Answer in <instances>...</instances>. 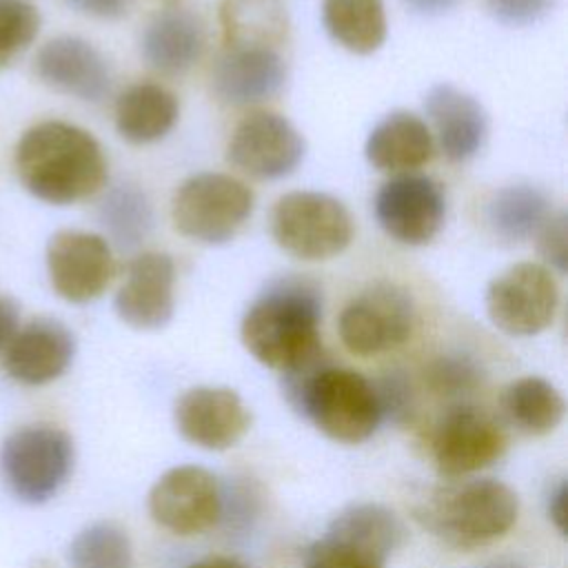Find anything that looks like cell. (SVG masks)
Listing matches in <instances>:
<instances>
[{"instance_id": "cell-1", "label": "cell", "mask_w": 568, "mask_h": 568, "mask_svg": "<svg viewBox=\"0 0 568 568\" xmlns=\"http://www.w3.org/2000/svg\"><path fill=\"white\" fill-rule=\"evenodd\" d=\"M322 288L315 280L288 273L271 280L246 308L240 337L266 368L291 373L322 355Z\"/></svg>"}, {"instance_id": "cell-2", "label": "cell", "mask_w": 568, "mask_h": 568, "mask_svg": "<svg viewBox=\"0 0 568 568\" xmlns=\"http://www.w3.org/2000/svg\"><path fill=\"white\" fill-rule=\"evenodd\" d=\"M13 162L22 186L55 206L87 200L106 182V158L100 142L87 129L62 120L27 129L18 140Z\"/></svg>"}, {"instance_id": "cell-3", "label": "cell", "mask_w": 568, "mask_h": 568, "mask_svg": "<svg viewBox=\"0 0 568 568\" xmlns=\"http://www.w3.org/2000/svg\"><path fill=\"white\" fill-rule=\"evenodd\" d=\"M291 406L337 444L366 442L382 422L375 384L353 368L333 366L324 355L284 373Z\"/></svg>"}, {"instance_id": "cell-4", "label": "cell", "mask_w": 568, "mask_h": 568, "mask_svg": "<svg viewBox=\"0 0 568 568\" xmlns=\"http://www.w3.org/2000/svg\"><path fill=\"white\" fill-rule=\"evenodd\" d=\"M415 517L446 546L475 550L508 535L519 517V497L499 479H468L433 490Z\"/></svg>"}, {"instance_id": "cell-5", "label": "cell", "mask_w": 568, "mask_h": 568, "mask_svg": "<svg viewBox=\"0 0 568 568\" xmlns=\"http://www.w3.org/2000/svg\"><path fill=\"white\" fill-rule=\"evenodd\" d=\"M255 206L253 191L237 178L202 171L186 178L173 193V229L191 242L220 246L231 242L248 222Z\"/></svg>"}, {"instance_id": "cell-6", "label": "cell", "mask_w": 568, "mask_h": 568, "mask_svg": "<svg viewBox=\"0 0 568 568\" xmlns=\"http://www.w3.org/2000/svg\"><path fill=\"white\" fill-rule=\"evenodd\" d=\"M75 448L64 428L29 424L13 430L0 446V473L7 488L24 504L53 499L73 473Z\"/></svg>"}, {"instance_id": "cell-7", "label": "cell", "mask_w": 568, "mask_h": 568, "mask_svg": "<svg viewBox=\"0 0 568 568\" xmlns=\"http://www.w3.org/2000/svg\"><path fill=\"white\" fill-rule=\"evenodd\" d=\"M355 224L342 200L322 191H291L271 211L275 244L304 262H324L348 248Z\"/></svg>"}, {"instance_id": "cell-8", "label": "cell", "mask_w": 568, "mask_h": 568, "mask_svg": "<svg viewBox=\"0 0 568 568\" xmlns=\"http://www.w3.org/2000/svg\"><path fill=\"white\" fill-rule=\"evenodd\" d=\"M417 326L413 293L390 280H375L353 295L339 317L337 333L348 353L375 357L406 344Z\"/></svg>"}, {"instance_id": "cell-9", "label": "cell", "mask_w": 568, "mask_h": 568, "mask_svg": "<svg viewBox=\"0 0 568 568\" xmlns=\"http://www.w3.org/2000/svg\"><path fill=\"white\" fill-rule=\"evenodd\" d=\"M559 306V284L539 262H517L488 282L486 313L495 328L513 337L546 331Z\"/></svg>"}, {"instance_id": "cell-10", "label": "cell", "mask_w": 568, "mask_h": 568, "mask_svg": "<svg viewBox=\"0 0 568 568\" xmlns=\"http://www.w3.org/2000/svg\"><path fill=\"white\" fill-rule=\"evenodd\" d=\"M508 448L504 426L475 406L444 413L430 435V457L442 477L457 479L488 468Z\"/></svg>"}, {"instance_id": "cell-11", "label": "cell", "mask_w": 568, "mask_h": 568, "mask_svg": "<svg viewBox=\"0 0 568 568\" xmlns=\"http://www.w3.org/2000/svg\"><path fill=\"white\" fill-rule=\"evenodd\" d=\"M146 508L160 528L180 537H193L217 524L222 490L206 468L184 464L158 477L149 490Z\"/></svg>"}, {"instance_id": "cell-12", "label": "cell", "mask_w": 568, "mask_h": 568, "mask_svg": "<svg viewBox=\"0 0 568 568\" xmlns=\"http://www.w3.org/2000/svg\"><path fill=\"white\" fill-rule=\"evenodd\" d=\"M373 211L388 237L406 246H424L444 226L446 195L433 178L402 173L377 189Z\"/></svg>"}, {"instance_id": "cell-13", "label": "cell", "mask_w": 568, "mask_h": 568, "mask_svg": "<svg viewBox=\"0 0 568 568\" xmlns=\"http://www.w3.org/2000/svg\"><path fill=\"white\" fill-rule=\"evenodd\" d=\"M306 155L302 133L280 113L251 111L244 115L226 144V160L255 180L291 175Z\"/></svg>"}, {"instance_id": "cell-14", "label": "cell", "mask_w": 568, "mask_h": 568, "mask_svg": "<svg viewBox=\"0 0 568 568\" xmlns=\"http://www.w3.org/2000/svg\"><path fill=\"white\" fill-rule=\"evenodd\" d=\"M47 271L53 291L62 300L87 304L111 284L115 257L102 235L64 229L53 233L47 244Z\"/></svg>"}, {"instance_id": "cell-15", "label": "cell", "mask_w": 568, "mask_h": 568, "mask_svg": "<svg viewBox=\"0 0 568 568\" xmlns=\"http://www.w3.org/2000/svg\"><path fill=\"white\" fill-rule=\"evenodd\" d=\"M173 422L189 444L226 450L251 428V413L233 388L193 386L175 399Z\"/></svg>"}, {"instance_id": "cell-16", "label": "cell", "mask_w": 568, "mask_h": 568, "mask_svg": "<svg viewBox=\"0 0 568 568\" xmlns=\"http://www.w3.org/2000/svg\"><path fill=\"white\" fill-rule=\"evenodd\" d=\"M115 315L135 331L164 328L175 311V264L169 253L144 251L126 264L113 297Z\"/></svg>"}, {"instance_id": "cell-17", "label": "cell", "mask_w": 568, "mask_h": 568, "mask_svg": "<svg viewBox=\"0 0 568 568\" xmlns=\"http://www.w3.org/2000/svg\"><path fill=\"white\" fill-rule=\"evenodd\" d=\"M73 355V333L53 317H36L20 326L2 351V368L22 386H44L67 373Z\"/></svg>"}, {"instance_id": "cell-18", "label": "cell", "mask_w": 568, "mask_h": 568, "mask_svg": "<svg viewBox=\"0 0 568 568\" xmlns=\"http://www.w3.org/2000/svg\"><path fill=\"white\" fill-rule=\"evenodd\" d=\"M38 78L58 93L82 102H102L111 93V67L84 38L58 36L36 55Z\"/></svg>"}, {"instance_id": "cell-19", "label": "cell", "mask_w": 568, "mask_h": 568, "mask_svg": "<svg viewBox=\"0 0 568 568\" xmlns=\"http://www.w3.org/2000/svg\"><path fill=\"white\" fill-rule=\"evenodd\" d=\"M286 82V64L273 49H222L211 67V91L229 106L271 100Z\"/></svg>"}, {"instance_id": "cell-20", "label": "cell", "mask_w": 568, "mask_h": 568, "mask_svg": "<svg viewBox=\"0 0 568 568\" xmlns=\"http://www.w3.org/2000/svg\"><path fill=\"white\" fill-rule=\"evenodd\" d=\"M424 111L446 160L466 162L481 151L488 138V113L477 98L448 82H439L428 89Z\"/></svg>"}, {"instance_id": "cell-21", "label": "cell", "mask_w": 568, "mask_h": 568, "mask_svg": "<svg viewBox=\"0 0 568 568\" xmlns=\"http://www.w3.org/2000/svg\"><path fill=\"white\" fill-rule=\"evenodd\" d=\"M204 47V22L182 7H166L155 13L140 38L144 62L162 75L186 73L202 58Z\"/></svg>"}, {"instance_id": "cell-22", "label": "cell", "mask_w": 568, "mask_h": 568, "mask_svg": "<svg viewBox=\"0 0 568 568\" xmlns=\"http://www.w3.org/2000/svg\"><path fill=\"white\" fill-rule=\"evenodd\" d=\"M366 162L379 173H415L435 155V138L426 120L397 109L384 115L364 144Z\"/></svg>"}, {"instance_id": "cell-23", "label": "cell", "mask_w": 568, "mask_h": 568, "mask_svg": "<svg viewBox=\"0 0 568 568\" xmlns=\"http://www.w3.org/2000/svg\"><path fill=\"white\" fill-rule=\"evenodd\" d=\"M178 98L155 82H138L124 89L113 109L115 131L129 144L162 140L178 122Z\"/></svg>"}, {"instance_id": "cell-24", "label": "cell", "mask_w": 568, "mask_h": 568, "mask_svg": "<svg viewBox=\"0 0 568 568\" xmlns=\"http://www.w3.org/2000/svg\"><path fill=\"white\" fill-rule=\"evenodd\" d=\"M226 49H273L288 38V13L282 0H222L217 7Z\"/></svg>"}, {"instance_id": "cell-25", "label": "cell", "mask_w": 568, "mask_h": 568, "mask_svg": "<svg viewBox=\"0 0 568 568\" xmlns=\"http://www.w3.org/2000/svg\"><path fill=\"white\" fill-rule=\"evenodd\" d=\"M550 215L548 195L532 184H508L490 195L484 209L490 233L506 242L519 244L530 240Z\"/></svg>"}, {"instance_id": "cell-26", "label": "cell", "mask_w": 568, "mask_h": 568, "mask_svg": "<svg viewBox=\"0 0 568 568\" xmlns=\"http://www.w3.org/2000/svg\"><path fill=\"white\" fill-rule=\"evenodd\" d=\"M326 535L355 544L386 561L404 544L406 528L397 513L384 504L359 501L339 510L331 519Z\"/></svg>"}, {"instance_id": "cell-27", "label": "cell", "mask_w": 568, "mask_h": 568, "mask_svg": "<svg viewBox=\"0 0 568 568\" xmlns=\"http://www.w3.org/2000/svg\"><path fill=\"white\" fill-rule=\"evenodd\" d=\"M504 417L524 435L541 437L552 433L566 413L561 393L544 377L528 375L510 382L499 397Z\"/></svg>"}, {"instance_id": "cell-28", "label": "cell", "mask_w": 568, "mask_h": 568, "mask_svg": "<svg viewBox=\"0 0 568 568\" xmlns=\"http://www.w3.org/2000/svg\"><path fill=\"white\" fill-rule=\"evenodd\" d=\"M322 22L333 42L351 53H375L388 33L382 0H322Z\"/></svg>"}, {"instance_id": "cell-29", "label": "cell", "mask_w": 568, "mask_h": 568, "mask_svg": "<svg viewBox=\"0 0 568 568\" xmlns=\"http://www.w3.org/2000/svg\"><path fill=\"white\" fill-rule=\"evenodd\" d=\"M98 220L118 248L131 251L149 235L153 226V206L138 184L120 182L102 195Z\"/></svg>"}, {"instance_id": "cell-30", "label": "cell", "mask_w": 568, "mask_h": 568, "mask_svg": "<svg viewBox=\"0 0 568 568\" xmlns=\"http://www.w3.org/2000/svg\"><path fill=\"white\" fill-rule=\"evenodd\" d=\"M71 568H133V546L126 530L113 521L82 528L69 546Z\"/></svg>"}, {"instance_id": "cell-31", "label": "cell", "mask_w": 568, "mask_h": 568, "mask_svg": "<svg viewBox=\"0 0 568 568\" xmlns=\"http://www.w3.org/2000/svg\"><path fill=\"white\" fill-rule=\"evenodd\" d=\"M40 13L27 0H0V69L9 67L38 36Z\"/></svg>"}, {"instance_id": "cell-32", "label": "cell", "mask_w": 568, "mask_h": 568, "mask_svg": "<svg viewBox=\"0 0 568 568\" xmlns=\"http://www.w3.org/2000/svg\"><path fill=\"white\" fill-rule=\"evenodd\" d=\"M481 379V368L464 353H446L435 357L426 368V382L435 393L457 395L473 390Z\"/></svg>"}, {"instance_id": "cell-33", "label": "cell", "mask_w": 568, "mask_h": 568, "mask_svg": "<svg viewBox=\"0 0 568 568\" xmlns=\"http://www.w3.org/2000/svg\"><path fill=\"white\" fill-rule=\"evenodd\" d=\"M386 561L377 555L335 539V537H322L320 541H313L304 552V568H384Z\"/></svg>"}, {"instance_id": "cell-34", "label": "cell", "mask_w": 568, "mask_h": 568, "mask_svg": "<svg viewBox=\"0 0 568 568\" xmlns=\"http://www.w3.org/2000/svg\"><path fill=\"white\" fill-rule=\"evenodd\" d=\"M568 217L564 211L550 213L546 222L539 226L537 235V253L546 262L544 266L555 268L557 273H566L568 264Z\"/></svg>"}, {"instance_id": "cell-35", "label": "cell", "mask_w": 568, "mask_h": 568, "mask_svg": "<svg viewBox=\"0 0 568 568\" xmlns=\"http://www.w3.org/2000/svg\"><path fill=\"white\" fill-rule=\"evenodd\" d=\"M373 384H375V393H377V399H379L382 417L390 415V419L402 422L410 415V410H413V390H410L408 379L402 373L393 371V373L384 375L379 382H373Z\"/></svg>"}, {"instance_id": "cell-36", "label": "cell", "mask_w": 568, "mask_h": 568, "mask_svg": "<svg viewBox=\"0 0 568 568\" xmlns=\"http://www.w3.org/2000/svg\"><path fill=\"white\" fill-rule=\"evenodd\" d=\"M495 20L508 27H526L548 13L555 0H486Z\"/></svg>"}, {"instance_id": "cell-37", "label": "cell", "mask_w": 568, "mask_h": 568, "mask_svg": "<svg viewBox=\"0 0 568 568\" xmlns=\"http://www.w3.org/2000/svg\"><path fill=\"white\" fill-rule=\"evenodd\" d=\"M129 2L131 0H64V4L71 7L73 11L100 20L122 18L129 9Z\"/></svg>"}, {"instance_id": "cell-38", "label": "cell", "mask_w": 568, "mask_h": 568, "mask_svg": "<svg viewBox=\"0 0 568 568\" xmlns=\"http://www.w3.org/2000/svg\"><path fill=\"white\" fill-rule=\"evenodd\" d=\"M20 328V306L13 297L0 293V353Z\"/></svg>"}, {"instance_id": "cell-39", "label": "cell", "mask_w": 568, "mask_h": 568, "mask_svg": "<svg viewBox=\"0 0 568 568\" xmlns=\"http://www.w3.org/2000/svg\"><path fill=\"white\" fill-rule=\"evenodd\" d=\"M566 497H568L566 481H559L548 499V515L561 535H566Z\"/></svg>"}, {"instance_id": "cell-40", "label": "cell", "mask_w": 568, "mask_h": 568, "mask_svg": "<svg viewBox=\"0 0 568 568\" xmlns=\"http://www.w3.org/2000/svg\"><path fill=\"white\" fill-rule=\"evenodd\" d=\"M406 7L419 16H439L457 4V0H404Z\"/></svg>"}, {"instance_id": "cell-41", "label": "cell", "mask_w": 568, "mask_h": 568, "mask_svg": "<svg viewBox=\"0 0 568 568\" xmlns=\"http://www.w3.org/2000/svg\"><path fill=\"white\" fill-rule=\"evenodd\" d=\"M186 568H248L244 561L235 559V557H226V555H209L202 557L193 564H189Z\"/></svg>"}, {"instance_id": "cell-42", "label": "cell", "mask_w": 568, "mask_h": 568, "mask_svg": "<svg viewBox=\"0 0 568 568\" xmlns=\"http://www.w3.org/2000/svg\"><path fill=\"white\" fill-rule=\"evenodd\" d=\"M31 568H58L51 559H36L33 564H31Z\"/></svg>"}, {"instance_id": "cell-43", "label": "cell", "mask_w": 568, "mask_h": 568, "mask_svg": "<svg viewBox=\"0 0 568 568\" xmlns=\"http://www.w3.org/2000/svg\"><path fill=\"white\" fill-rule=\"evenodd\" d=\"M486 568H521V566H517V564H513V561H495V564H490V566H486Z\"/></svg>"}]
</instances>
